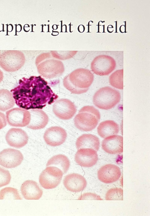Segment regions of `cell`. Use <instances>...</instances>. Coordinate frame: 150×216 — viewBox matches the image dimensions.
<instances>
[{"mask_svg":"<svg viewBox=\"0 0 150 216\" xmlns=\"http://www.w3.org/2000/svg\"><path fill=\"white\" fill-rule=\"evenodd\" d=\"M7 122L10 126L23 127L27 126L30 120L29 111L21 108H14L6 112Z\"/></svg>","mask_w":150,"mask_h":216,"instance_id":"obj_9","label":"cell"},{"mask_svg":"<svg viewBox=\"0 0 150 216\" xmlns=\"http://www.w3.org/2000/svg\"><path fill=\"white\" fill-rule=\"evenodd\" d=\"M94 78L93 75L89 70L78 68L64 77L63 84L71 93L81 94L88 90L93 81Z\"/></svg>","mask_w":150,"mask_h":216,"instance_id":"obj_2","label":"cell"},{"mask_svg":"<svg viewBox=\"0 0 150 216\" xmlns=\"http://www.w3.org/2000/svg\"><path fill=\"white\" fill-rule=\"evenodd\" d=\"M123 69L116 71L109 77V81L112 87L119 89H123Z\"/></svg>","mask_w":150,"mask_h":216,"instance_id":"obj_24","label":"cell"},{"mask_svg":"<svg viewBox=\"0 0 150 216\" xmlns=\"http://www.w3.org/2000/svg\"><path fill=\"white\" fill-rule=\"evenodd\" d=\"M79 199V200H103L99 196L96 194L91 193H84L80 197Z\"/></svg>","mask_w":150,"mask_h":216,"instance_id":"obj_29","label":"cell"},{"mask_svg":"<svg viewBox=\"0 0 150 216\" xmlns=\"http://www.w3.org/2000/svg\"><path fill=\"white\" fill-rule=\"evenodd\" d=\"M15 100L12 93L6 89L0 90V110L6 111L15 105Z\"/></svg>","mask_w":150,"mask_h":216,"instance_id":"obj_23","label":"cell"},{"mask_svg":"<svg viewBox=\"0 0 150 216\" xmlns=\"http://www.w3.org/2000/svg\"><path fill=\"white\" fill-rule=\"evenodd\" d=\"M77 52V51H51V54L52 56L55 59L64 60L72 57Z\"/></svg>","mask_w":150,"mask_h":216,"instance_id":"obj_27","label":"cell"},{"mask_svg":"<svg viewBox=\"0 0 150 216\" xmlns=\"http://www.w3.org/2000/svg\"><path fill=\"white\" fill-rule=\"evenodd\" d=\"M77 111L76 107L70 100L62 98L55 101L53 106V111L55 115L63 120L71 118Z\"/></svg>","mask_w":150,"mask_h":216,"instance_id":"obj_10","label":"cell"},{"mask_svg":"<svg viewBox=\"0 0 150 216\" xmlns=\"http://www.w3.org/2000/svg\"><path fill=\"white\" fill-rule=\"evenodd\" d=\"M75 155V160L79 165L84 167H91L95 165L98 160L97 151L91 148L78 150Z\"/></svg>","mask_w":150,"mask_h":216,"instance_id":"obj_13","label":"cell"},{"mask_svg":"<svg viewBox=\"0 0 150 216\" xmlns=\"http://www.w3.org/2000/svg\"><path fill=\"white\" fill-rule=\"evenodd\" d=\"M120 92L111 88H102L94 94L93 98L94 105L99 109L108 110L115 106L120 101Z\"/></svg>","mask_w":150,"mask_h":216,"instance_id":"obj_5","label":"cell"},{"mask_svg":"<svg viewBox=\"0 0 150 216\" xmlns=\"http://www.w3.org/2000/svg\"><path fill=\"white\" fill-rule=\"evenodd\" d=\"M4 78V75L3 72L0 69V83L2 81Z\"/></svg>","mask_w":150,"mask_h":216,"instance_id":"obj_31","label":"cell"},{"mask_svg":"<svg viewBox=\"0 0 150 216\" xmlns=\"http://www.w3.org/2000/svg\"><path fill=\"white\" fill-rule=\"evenodd\" d=\"M5 138L9 145L18 148L25 145L28 140L26 132L22 129L18 128L9 129L6 134Z\"/></svg>","mask_w":150,"mask_h":216,"instance_id":"obj_14","label":"cell"},{"mask_svg":"<svg viewBox=\"0 0 150 216\" xmlns=\"http://www.w3.org/2000/svg\"></svg>","mask_w":150,"mask_h":216,"instance_id":"obj_32","label":"cell"},{"mask_svg":"<svg viewBox=\"0 0 150 216\" xmlns=\"http://www.w3.org/2000/svg\"><path fill=\"white\" fill-rule=\"evenodd\" d=\"M105 199L106 200H123V189L119 188L110 189L106 194Z\"/></svg>","mask_w":150,"mask_h":216,"instance_id":"obj_26","label":"cell"},{"mask_svg":"<svg viewBox=\"0 0 150 216\" xmlns=\"http://www.w3.org/2000/svg\"><path fill=\"white\" fill-rule=\"evenodd\" d=\"M11 92L16 105L26 110L42 109L58 97L48 82L40 76L22 78L19 80L18 86Z\"/></svg>","mask_w":150,"mask_h":216,"instance_id":"obj_1","label":"cell"},{"mask_svg":"<svg viewBox=\"0 0 150 216\" xmlns=\"http://www.w3.org/2000/svg\"><path fill=\"white\" fill-rule=\"evenodd\" d=\"M18 190L16 188L6 187L0 191V199H22Z\"/></svg>","mask_w":150,"mask_h":216,"instance_id":"obj_25","label":"cell"},{"mask_svg":"<svg viewBox=\"0 0 150 216\" xmlns=\"http://www.w3.org/2000/svg\"><path fill=\"white\" fill-rule=\"evenodd\" d=\"M116 63L115 60L110 56L99 55L96 57L91 64L92 71L98 75H108L115 69Z\"/></svg>","mask_w":150,"mask_h":216,"instance_id":"obj_8","label":"cell"},{"mask_svg":"<svg viewBox=\"0 0 150 216\" xmlns=\"http://www.w3.org/2000/svg\"><path fill=\"white\" fill-rule=\"evenodd\" d=\"M76 144L78 150L82 148H91L98 151L99 149L100 141L95 135L84 134L77 139Z\"/></svg>","mask_w":150,"mask_h":216,"instance_id":"obj_20","label":"cell"},{"mask_svg":"<svg viewBox=\"0 0 150 216\" xmlns=\"http://www.w3.org/2000/svg\"><path fill=\"white\" fill-rule=\"evenodd\" d=\"M25 61L24 54L19 50H7L0 55V66L7 72L19 70L24 64Z\"/></svg>","mask_w":150,"mask_h":216,"instance_id":"obj_6","label":"cell"},{"mask_svg":"<svg viewBox=\"0 0 150 216\" xmlns=\"http://www.w3.org/2000/svg\"><path fill=\"white\" fill-rule=\"evenodd\" d=\"M100 118L99 111L93 106L88 105L80 109L74 118V122L79 130L88 131L96 128Z\"/></svg>","mask_w":150,"mask_h":216,"instance_id":"obj_4","label":"cell"},{"mask_svg":"<svg viewBox=\"0 0 150 216\" xmlns=\"http://www.w3.org/2000/svg\"><path fill=\"white\" fill-rule=\"evenodd\" d=\"M123 138L122 136L112 135L105 138L102 141V149L110 154H120L123 151Z\"/></svg>","mask_w":150,"mask_h":216,"instance_id":"obj_16","label":"cell"},{"mask_svg":"<svg viewBox=\"0 0 150 216\" xmlns=\"http://www.w3.org/2000/svg\"><path fill=\"white\" fill-rule=\"evenodd\" d=\"M23 159L22 153L17 150L8 148L0 152V165L6 168L17 167L21 164Z\"/></svg>","mask_w":150,"mask_h":216,"instance_id":"obj_11","label":"cell"},{"mask_svg":"<svg viewBox=\"0 0 150 216\" xmlns=\"http://www.w3.org/2000/svg\"><path fill=\"white\" fill-rule=\"evenodd\" d=\"M21 190L22 196L27 200H38L43 193L37 183L33 180L25 181L21 186Z\"/></svg>","mask_w":150,"mask_h":216,"instance_id":"obj_18","label":"cell"},{"mask_svg":"<svg viewBox=\"0 0 150 216\" xmlns=\"http://www.w3.org/2000/svg\"><path fill=\"white\" fill-rule=\"evenodd\" d=\"M6 124V118L5 114L0 112V130L4 128Z\"/></svg>","mask_w":150,"mask_h":216,"instance_id":"obj_30","label":"cell"},{"mask_svg":"<svg viewBox=\"0 0 150 216\" xmlns=\"http://www.w3.org/2000/svg\"><path fill=\"white\" fill-rule=\"evenodd\" d=\"M35 63L38 73L47 79L61 76L64 71L62 62L54 58L49 52L44 53L36 58Z\"/></svg>","mask_w":150,"mask_h":216,"instance_id":"obj_3","label":"cell"},{"mask_svg":"<svg viewBox=\"0 0 150 216\" xmlns=\"http://www.w3.org/2000/svg\"><path fill=\"white\" fill-rule=\"evenodd\" d=\"M67 136L65 130L58 126H52L47 128L44 135L46 143L52 146H57L62 144Z\"/></svg>","mask_w":150,"mask_h":216,"instance_id":"obj_12","label":"cell"},{"mask_svg":"<svg viewBox=\"0 0 150 216\" xmlns=\"http://www.w3.org/2000/svg\"><path fill=\"white\" fill-rule=\"evenodd\" d=\"M65 187L73 192H79L83 190L87 185V181L81 175L72 173L66 175L63 180Z\"/></svg>","mask_w":150,"mask_h":216,"instance_id":"obj_17","label":"cell"},{"mask_svg":"<svg viewBox=\"0 0 150 216\" xmlns=\"http://www.w3.org/2000/svg\"><path fill=\"white\" fill-rule=\"evenodd\" d=\"M70 162L67 157L64 155L59 154L53 156L48 161L46 166H54L61 169L63 174L67 172Z\"/></svg>","mask_w":150,"mask_h":216,"instance_id":"obj_22","label":"cell"},{"mask_svg":"<svg viewBox=\"0 0 150 216\" xmlns=\"http://www.w3.org/2000/svg\"><path fill=\"white\" fill-rule=\"evenodd\" d=\"M63 174L62 171L57 167H47L39 176V183L45 189L54 188L60 183Z\"/></svg>","mask_w":150,"mask_h":216,"instance_id":"obj_7","label":"cell"},{"mask_svg":"<svg viewBox=\"0 0 150 216\" xmlns=\"http://www.w3.org/2000/svg\"><path fill=\"white\" fill-rule=\"evenodd\" d=\"M97 130L99 135L103 138H105L117 134L119 131V127L117 124L114 121L107 120L100 123Z\"/></svg>","mask_w":150,"mask_h":216,"instance_id":"obj_21","label":"cell"},{"mask_svg":"<svg viewBox=\"0 0 150 216\" xmlns=\"http://www.w3.org/2000/svg\"><path fill=\"white\" fill-rule=\"evenodd\" d=\"M11 179V176L9 171L0 167V187L9 184Z\"/></svg>","mask_w":150,"mask_h":216,"instance_id":"obj_28","label":"cell"},{"mask_svg":"<svg viewBox=\"0 0 150 216\" xmlns=\"http://www.w3.org/2000/svg\"><path fill=\"white\" fill-rule=\"evenodd\" d=\"M120 168L117 166L108 164L102 167L97 172L98 179L105 184H110L117 181L121 176Z\"/></svg>","mask_w":150,"mask_h":216,"instance_id":"obj_15","label":"cell"},{"mask_svg":"<svg viewBox=\"0 0 150 216\" xmlns=\"http://www.w3.org/2000/svg\"><path fill=\"white\" fill-rule=\"evenodd\" d=\"M30 120L27 127L33 130H38L44 128L47 124L49 118L46 114L40 109H31Z\"/></svg>","mask_w":150,"mask_h":216,"instance_id":"obj_19","label":"cell"}]
</instances>
